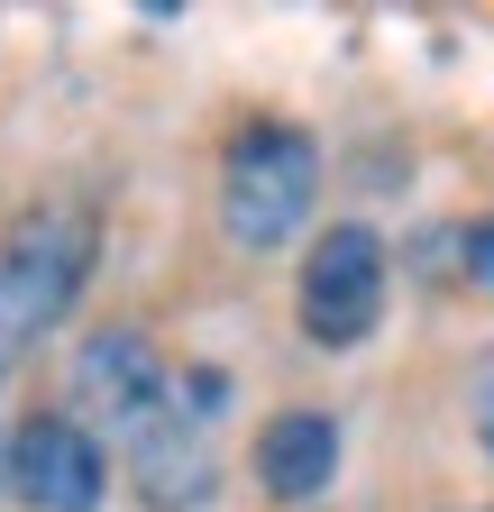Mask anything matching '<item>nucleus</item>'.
<instances>
[{
  "mask_svg": "<svg viewBox=\"0 0 494 512\" xmlns=\"http://www.w3.org/2000/svg\"><path fill=\"white\" fill-rule=\"evenodd\" d=\"M321 202V147L302 138L293 119H257L238 128L229 156H220V229L247 256H275Z\"/></svg>",
  "mask_w": 494,
  "mask_h": 512,
  "instance_id": "1",
  "label": "nucleus"
},
{
  "mask_svg": "<svg viewBox=\"0 0 494 512\" xmlns=\"http://www.w3.org/2000/svg\"><path fill=\"white\" fill-rule=\"evenodd\" d=\"M92 247H101V229L74 202H46V211H28L0 238V348L46 339L55 320L74 311V293L92 275Z\"/></svg>",
  "mask_w": 494,
  "mask_h": 512,
  "instance_id": "2",
  "label": "nucleus"
},
{
  "mask_svg": "<svg viewBox=\"0 0 494 512\" xmlns=\"http://www.w3.org/2000/svg\"><path fill=\"white\" fill-rule=\"evenodd\" d=\"M385 320V238L376 229H321V247L302 256V339L312 348H357Z\"/></svg>",
  "mask_w": 494,
  "mask_h": 512,
  "instance_id": "3",
  "label": "nucleus"
},
{
  "mask_svg": "<svg viewBox=\"0 0 494 512\" xmlns=\"http://www.w3.org/2000/svg\"><path fill=\"white\" fill-rule=\"evenodd\" d=\"M10 494L28 512H101V494H110L101 439L74 412H28L10 430Z\"/></svg>",
  "mask_w": 494,
  "mask_h": 512,
  "instance_id": "4",
  "label": "nucleus"
},
{
  "mask_svg": "<svg viewBox=\"0 0 494 512\" xmlns=\"http://www.w3.org/2000/svg\"><path fill=\"white\" fill-rule=\"evenodd\" d=\"M74 394H83V412H101L119 439H138L156 412H174V375H165V357H156L138 330H101V339H83V357H74Z\"/></svg>",
  "mask_w": 494,
  "mask_h": 512,
  "instance_id": "5",
  "label": "nucleus"
},
{
  "mask_svg": "<svg viewBox=\"0 0 494 512\" xmlns=\"http://www.w3.org/2000/svg\"><path fill=\"white\" fill-rule=\"evenodd\" d=\"M129 485H138L147 512H202L211 485H220L202 421H193V412H156V421L129 439Z\"/></svg>",
  "mask_w": 494,
  "mask_h": 512,
  "instance_id": "6",
  "label": "nucleus"
},
{
  "mask_svg": "<svg viewBox=\"0 0 494 512\" xmlns=\"http://www.w3.org/2000/svg\"><path fill=\"white\" fill-rule=\"evenodd\" d=\"M339 476V421L330 412H275L257 430V485L275 503H312Z\"/></svg>",
  "mask_w": 494,
  "mask_h": 512,
  "instance_id": "7",
  "label": "nucleus"
},
{
  "mask_svg": "<svg viewBox=\"0 0 494 512\" xmlns=\"http://www.w3.org/2000/svg\"><path fill=\"white\" fill-rule=\"evenodd\" d=\"M174 412H193V421H220V412H229V375H220V366H193V375L174 384Z\"/></svg>",
  "mask_w": 494,
  "mask_h": 512,
  "instance_id": "8",
  "label": "nucleus"
},
{
  "mask_svg": "<svg viewBox=\"0 0 494 512\" xmlns=\"http://www.w3.org/2000/svg\"><path fill=\"white\" fill-rule=\"evenodd\" d=\"M458 266H467V284L494 293V220H467V229H458Z\"/></svg>",
  "mask_w": 494,
  "mask_h": 512,
  "instance_id": "9",
  "label": "nucleus"
},
{
  "mask_svg": "<svg viewBox=\"0 0 494 512\" xmlns=\"http://www.w3.org/2000/svg\"><path fill=\"white\" fill-rule=\"evenodd\" d=\"M476 439H485V458H494V357L476 366Z\"/></svg>",
  "mask_w": 494,
  "mask_h": 512,
  "instance_id": "10",
  "label": "nucleus"
},
{
  "mask_svg": "<svg viewBox=\"0 0 494 512\" xmlns=\"http://www.w3.org/2000/svg\"><path fill=\"white\" fill-rule=\"evenodd\" d=\"M0 485H10V448H0Z\"/></svg>",
  "mask_w": 494,
  "mask_h": 512,
  "instance_id": "11",
  "label": "nucleus"
}]
</instances>
